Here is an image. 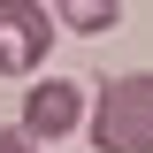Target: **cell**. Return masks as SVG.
Returning <instances> with one entry per match:
<instances>
[{"label": "cell", "mask_w": 153, "mask_h": 153, "mask_svg": "<svg viewBox=\"0 0 153 153\" xmlns=\"http://www.w3.org/2000/svg\"><path fill=\"white\" fill-rule=\"evenodd\" d=\"M92 146L100 153H153V69L100 84V100H92Z\"/></svg>", "instance_id": "1"}, {"label": "cell", "mask_w": 153, "mask_h": 153, "mask_svg": "<svg viewBox=\"0 0 153 153\" xmlns=\"http://www.w3.org/2000/svg\"><path fill=\"white\" fill-rule=\"evenodd\" d=\"M46 54H54V8L0 0V76H31Z\"/></svg>", "instance_id": "2"}, {"label": "cell", "mask_w": 153, "mask_h": 153, "mask_svg": "<svg viewBox=\"0 0 153 153\" xmlns=\"http://www.w3.org/2000/svg\"><path fill=\"white\" fill-rule=\"evenodd\" d=\"M16 130L31 138V146L84 130V84H69V76H38L31 92H23V123H16Z\"/></svg>", "instance_id": "3"}, {"label": "cell", "mask_w": 153, "mask_h": 153, "mask_svg": "<svg viewBox=\"0 0 153 153\" xmlns=\"http://www.w3.org/2000/svg\"><path fill=\"white\" fill-rule=\"evenodd\" d=\"M54 16L69 23V31L100 38V31H115V16H123V0H54Z\"/></svg>", "instance_id": "4"}, {"label": "cell", "mask_w": 153, "mask_h": 153, "mask_svg": "<svg viewBox=\"0 0 153 153\" xmlns=\"http://www.w3.org/2000/svg\"><path fill=\"white\" fill-rule=\"evenodd\" d=\"M0 153H38V146H31V138L16 130V123H0Z\"/></svg>", "instance_id": "5"}]
</instances>
